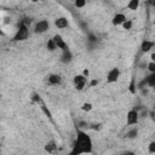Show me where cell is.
I'll return each instance as SVG.
<instances>
[{
	"label": "cell",
	"instance_id": "1",
	"mask_svg": "<svg viewBox=\"0 0 155 155\" xmlns=\"http://www.w3.org/2000/svg\"><path fill=\"white\" fill-rule=\"evenodd\" d=\"M93 151V140L92 138L82 130H78L76 139L73 144L71 151L69 155H82V154H91Z\"/></svg>",
	"mask_w": 155,
	"mask_h": 155
},
{
	"label": "cell",
	"instance_id": "2",
	"mask_svg": "<svg viewBox=\"0 0 155 155\" xmlns=\"http://www.w3.org/2000/svg\"><path fill=\"white\" fill-rule=\"evenodd\" d=\"M29 34H30L29 27L25 25L23 22H21V24H19L18 29L16 30V34L13 35V39L12 40L13 41H24V40H27L29 38Z\"/></svg>",
	"mask_w": 155,
	"mask_h": 155
},
{
	"label": "cell",
	"instance_id": "3",
	"mask_svg": "<svg viewBox=\"0 0 155 155\" xmlns=\"http://www.w3.org/2000/svg\"><path fill=\"white\" fill-rule=\"evenodd\" d=\"M120 75H121V70H120V68L114 67V68H111V69L108 70L107 76H105V82H107V84H114V82H117L119 79H120Z\"/></svg>",
	"mask_w": 155,
	"mask_h": 155
},
{
	"label": "cell",
	"instance_id": "4",
	"mask_svg": "<svg viewBox=\"0 0 155 155\" xmlns=\"http://www.w3.org/2000/svg\"><path fill=\"white\" fill-rule=\"evenodd\" d=\"M62 82H63V78L59 74L51 73L45 76V84L48 86H59Z\"/></svg>",
	"mask_w": 155,
	"mask_h": 155
},
{
	"label": "cell",
	"instance_id": "5",
	"mask_svg": "<svg viewBox=\"0 0 155 155\" xmlns=\"http://www.w3.org/2000/svg\"><path fill=\"white\" fill-rule=\"evenodd\" d=\"M139 122V113L136 109H131L126 114V125L127 126H134Z\"/></svg>",
	"mask_w": 155,
	"mask_h": 155
},
{
	"label": "cell",
	"instance_id": "6",
	"mask_svg": "<svg viewBox=\"0 0 155 155\" xmlns=\"http://www.w3.org/2000/svg\"><path fill=\"white\" fill-rule=\"evenodd\" d=\"M50 29V22L47 19H40L34 24V33L35 34H44Z\"/></svg>",
	"mask_w": 155,
	"mask_h": 155
},
{
	"label": "cell",
	"instance_id": "7",
	"mask_svg": "<svg viewBox=\"0 0 155 155\" xmlns=\"http://www.w3.org/2000/svg\"><path fill=\"white\" fill-rule=\"evenodd\" d=\"M73 85H74L75 90L82 91V90H85V87L87 86V79L84 78L81 74H76V75L73 78Z\"/></svg>",
	"mask_w": 155,
	"mask_h": 155
},
{
	"label": "cell",
	"instance_id": "8",
	"mask_svg": "<svg viewBox=\"0 0 155 155\" xmlns=\"http://www.w3.org/2000/svg\"><path fill=\"white\" fill-rule=\"evenodd\" d=\"M52 39H53V41H54V44H56L57 48H59L62 52H63V51H67V50H69V47H68V44L65 42V40L63 39V36H62L61 34H54V35L52 36Z\"/></svg>",
	"mask_w": 155,
	"mask_h": 155
},
{
	"label": "cell",
	"instance_id": "9",
	"mask_svg": "<svg viewBox=\"0 0 155 155\" xmlns=\"http://www.w3.org/2000/svg\"><path fill=\"white\" fill-rule=\"evenodd\" d=\"M126 19H127V17H126L125 13H122V12H117V13H115V15L113 16V18H111V23H113L114 27H119V25H122L124 22H125Z\"/></svg>",
	"mask_w": 155,
	"mask_h": 155
},
{
	"label": "cell",
	"instance_id": "10",
	"mask_svg": "<svg viewBox=\"0 0 155 155\" xmlns=\"http://www.w3.org/2000/svg\"><path fill=\"white\" fill-rule=\"evenodd\" d=\"M54 27H56L57 29H65V28H68V27H69V21H68V18L64 17V16L57 17V18L54 19Z\"/></svg>",
	"mask_w": 155,
	"mask_h": 155
},
{
	"label": "cell",
	"instance_id": "11",
	"mask_svg": "<svg viewBox=\"0 0 155 155\" xmlns=\"http://www.w3.org/2000/svg\"><path fill=\"white\" fill-rule=\"evenodd\" d=\"M154 46H155V42H154L153 40L145 39V40H143L142 44H140V51H142L143 53H148V52L153 51Z\"/></svg>",
	"mask_w": 155,
	"mask_h": 155
},
{
	"label": "cell",
	"instance_id": "12",
	"mask_svg": "<svg viewBox=\"0 0 155 155\" xmlns=\"http://www.w3.org/2000/svg\"><path fill=\"white\" fill-rule=\"evenodd\" d=\"M44 150H45L46 153H48V154H54V153H57V150H58V145H57V143H56L54 140H48V142H46V144L44 145Z\"/></svg>",
	"mask_w": 155,
	"mask_h": 155
},
{
	"label": "cell",
	"instance_id": "13",
	"mask_svg": "<svg viewBox=\"0 0 155 155\" xmlns=\"http://www.w3.org/2000/svg\"><path fill=\"white\" fill-rule=\"evenodd\" d=\"M139 5H140V1H139V0H130V1L127 2L126 7H127L128 10H131V11H136V10L139 8Z\"/></svg>",
	"mask_w": 155,
	"mask_h": 155
},
{
	"label": "cell",
	"instance_id": "14",
	"mask_svg": "<svg viewBox=\"0 0 155 155\" xmlns=\"http://www.w3.org/2000/svg\"><path fill=\"white\" fill-rule=\"evenodd\" d=\"M71 59H73V54H71L70 50H67V51H63V52H62V58H61V61H62L63 63H69Z\"/></svg>",
	"mask_w": 155,
	"mask_h": 155
},
{
	"label": "cell",
	"instance_id": "15",
	"mask_svg": "<svg viewBox=\"0 0 155 155\" xmlns=\"http://www.w3.org/2000/svg\"><path fill=\"white\" fill-rule=\"evenodd\" d=\"M46 48H47L50 52H54V51L57 50V46H56V44H54V41H53L52 38H50V39L46 41Z\"/></svg>",
	"mask_w": 155,
	"mask_h": 155
},
{
	"label": "cell",
	"instance_id": "16",
	"mask_svg": "<svg viewBox=\"0 0 155 155\" xmlns=\"http://www.w3.org/2000/svg\"><path fill=\"white\" fill-rule=\"evenodd\" d=\"M137 136H138V128H136V127L128 130L126 133V138H128V139H134V138H137Z\"/></svg>",
	"mask_w": 155,
	"mask_h": 155
},
{
	"label": "cell",
	"instance_id": "17",
	"mask_svg": "<svg viewBox=\"0 0 155 155\" xmlns=\"http://www.w3.org/2000/svg\"><path fill=\"white\" fill-rule=\"evenodd\" d=\"M92 109H93V104L90 103V102H85L81 105V110L85 111V113H90V111H92Z\"/></svg>",
	"mask_w": 155,
	"mask_h": 155
},
{
	"label": "cell",
	"instance_id": "18",
	"mask_svg": "<svg viewBox=\"0 0 155 155\" xmlns=\"http://www.w3.org/2000/svg\"><path fill=\"white\" fill-rule=\"evenodd\" d=\"M121 27H122L125 30H131V29H132V27H133V21L127 18V19L124 22V24H122Z\"/></svg>",
	"mask_w": 155,
	"mask_h": 155
},
{
	"label": "cell",
	"instance_id": "19",
	"mask_svg": "<svg viewBox=\"0 0 155 155\" xmlns=\"http://www.w3.org/2000/svg\"><path fill=\"white\" fill-rule=\"evenodd\" d=\"M85 5H86V1L85 0H76L74 2V6L76 8H82V7H85Z\"/></svg>",
	"mask_w": 155,
	"mask_h": 155
},
{
	"label": "cell",
	"instance_id": "20",
	"mask_svg": "<svg viewBox=\"0 0 155 155\" xmlns=\"http://www.w3.org/2000/svg\"><path fill=\"white\" fill-rule=\"evenodd\" d=\"M148 153L149 154H154L155 153V142L151 140L149 144H148Z\"/></svg>",
	"mask_w": 155,
	"mask_h": 155
},
{
	"label": "cell",
	"instance_id": "21",
	"mask_svg": "<svg viewBox=\"0 0 155 155\" xmlns=\"http://www.w3.org/2000/svg\"><path fill=\"white\" fill-rule=\"evenodd\" d=\"M98 84H99V80H98V79H91V80L87 82V85H88L90 87H96Z\"/></svg>",
	"mask_w": 155,
	"mask_h": 155
},
{
	"label": "cell",
	"instance_id": "22",
	"mask_svg": "<svg viewBox=\"0 0 155 155\" xmlns=\"http://www.w3.org/2000/svg\"><path fill=\"white\" fill-rule=\"evenodd\" d=\"M148 70H149L151 74L155 73V62H149V63H148Z\"/></svg>",
	"mask_w": 155,
	"mask_h": 155
},
{
	"label": "cell",
	"instance_id": "23",
	"mask_svg": "<svg viewBox=\"0 0 155 155\" xmlns=\"http://www.w3.org/2000/svg\"><path fill=\"white\" fill-rule=\"evenodd\" d=\"M81 75H82L84 78H86V79H88V78H90V69H88V68H85V69L82 70V73H81Z\"/></svg>",
	"mask_w": 155,
	"mask_h": 155
},
{
	"label": "cell",
	"instance_id": "24",
	"mask_svg": "<svg viewBox=\"0 0 155 155\" xmlns=\"http://www.w3.org/2000/svg\"><path fill=\"white\" fill-rule=\"evenodd\" d=\"M154 80H155V78H154V75H150L149 76V79H148V84H149V86H154Z\"/></svg>",
	"mask_w": 155,
	"mask_h": 155
},
{
	"label": "cell",
	"instance_id": "25",
	"mask_svg": "<svg viewBox=\"0 0 155 155\" xmlns=\"http://www.w3.org/2000/svg\"><path fill=\"white\" fill-rule=\"evenodd\" d=\"M119 155H136V153L132 151V150H126V151H122V153L119 154Z\"/></svg>",
	"mask_w": 155,
	"mask_h": 155
},
{
	"label": "cell",
	"instance_id": "26",
	"mask_svg": "<svg viewBox=\"0 0 155 155\" xmlns=\"http://www.w3.org/2000/svg\"><path fill=\"white\" fill-rule=\"evenodd\" d=\"M101 127H102V124H93V125L91 126L92 130H99Z\"/></svg>",
	"mask_w": 155,
	"mask_h": 155
},
{
	"label": "cell",
	"instance_id": "27",
	"mask_svg": "<svg viewBox=\"0 0 155 155\" xmlns=\"http://www.w3.org/2000/svg\"><path fill=\"white\" fill-rule=\"evenodd\" d=\"M130 91H131L132 93L136 92V90H134V81H133V80H132V82H131V85H130Z\"/></svg>",
	"mask_w": 155,
	"mask_h": 155
},
{
	"label": "cell",
	"instance_id": "28",
	"mask_svg": "<svg viewBox=\"0 0 155 155\" xmlns=\"http://www.w3.org/2000/svg\"><path fill=\"white\" fill-rule=\"evenodd\" d=\"M150 62H155V53L154 52H151V54H150Z\"/></svg>",
	"mask_w": 155,
	"mask_h": 155
},
{
	"label": "cell",
	"instance_id": "29",
	"mask_svg": "<svg viewBox=\"0 0 155 155\" xmlns=\"http://www.w3.org/2000/svg\"><path fill=\"white\" fill-rule=\"evenodd\" d=\"M114 155H116V154H114ZM117 155H119V154H117Z\"/></svg>",
	"mask_w": 155,
	"mask_h": 155
}]
</instances>
